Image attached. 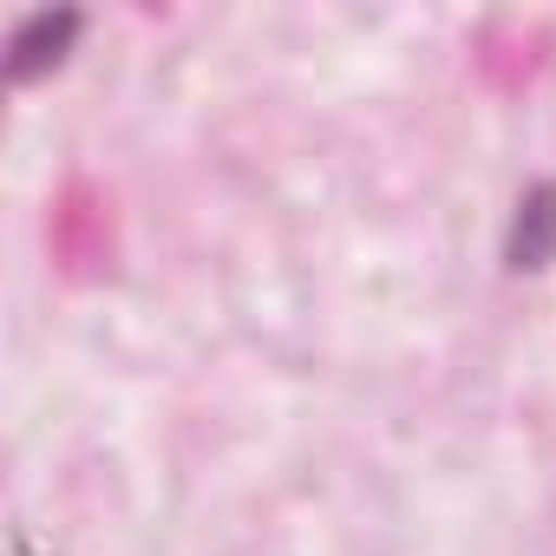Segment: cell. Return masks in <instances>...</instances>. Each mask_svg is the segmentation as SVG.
Listing matches in <instances>:
<instances>
[{
	"label": "cell",
	"instance_id": "cell-1",
	"mask_svg": "<svg viewBox=\"0 0 556 556\" xmlns=\"http://www.w3.org/2000/svg\"><path fill=\"white\" fill-rule=\"evenodd\" d=\"M517 262L523 268H536V262H549V249H556V190L543 184L530 203H523V216H517Z\"/></svg>",
	"mask_w": 556,
	"mask_h": 556
}]
</instances>
